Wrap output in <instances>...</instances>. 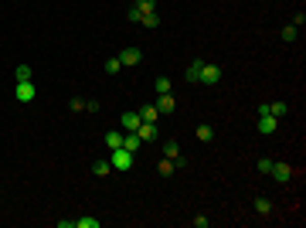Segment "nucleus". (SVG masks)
I'll use <instances>...</instances> for the list:
<instances>
[{"label":"nucleus","mask_w":306,"mask_h":228,"mask_svg":"<svg viewBox=\"0 0 306 228\" xmlns=\"http://www.w3.org/2000/svg\"><path fill=\"white\" fill-rule=\"evenodd\" d=\"M119 61H123V69H136V65L143 61V51H140V48H123V51H119Z\"/></svg>","instance_id":"20e7f679"},{"label":"nucleus","mask_w":306,"mask_h":228,"mask_svg":"<svg viewBox=\"0 0 306 228\" xmlns=\"http://www.w3.org/2000/svg\"><path fill=\"white\" fill-rule=\"evenodd\" d=\"M109 171H113L109 160H95V164H92V174H95V177H109Z\"/></svg>","instance_id":"dca6fc26"},{"label":"nucleus","mask_w":306,"mask_h":228,"mask_svg":"<svg viewBox=\"0 0 306 228\" xmlns=\"http://www.w3.org/2000/svg\"><path fill=\"white\" fill-rule=\"evenodd\" d=\"M140 147H143V140L136 137V133H126V137H123V150H129V153H136V150H140Z\"/></svg>","instance_id":"ddd939ff"},{"label":"nucleus","mask_w":306,"mask_h":228,"mask_svg":"<svg viewBox=\"0 0 306 228\" xmlns=\"http://www.w3.org/2000/svg\"><path fill=\"white\" fill-rule=\"evenodd\" d=\"M14 99L21 106H31L34 99H38V89H34V82H17L14 85Z\"/></svg>","instance_id":"f03ea898"},{"label":"nucleus","mask_w":306,"mask_h":228,"mask_svg":"<svg viewBox=\"0 0 306 228\" xmlns=\"http://www.w3.org/2000/svg\"><path fill=\"white\" fill-rule=\"evenodd\" d=\"M276 129H279V119H276V116H259V133L272 137Z\"/></svg>","instance_id":"9d476101"},{"label":"nucleus","mask_w":306,"mask_h":228,"mask_svg":"<svg viewBox=\"0 0 306 228\" xmlns=\"http://www.w3.org/2000/svg\"><path fill=\"white\" fill-rule=\"evenodd\" d=\"M252 208H255V215H262V218L272 215V201H269V198H255V201H252Z\"/></svg>","instance_id":"f8f14e48"},{"label":"nucleus","mask_w":306,"mask_h":228,"mask_svg":"<svg viewBox=\"0 0 306 228\" xmlns=\"http://www.w3.org/2000/svg\"><path fill=\"white\" fill-rule=\"evenodd\" d=\"M157 113H163V116H170L174 109H177V99H174V92H163V95H157Z\"/></svg>","instance_id":"423d86ee"},{"label":"nucleus","mask_w":306,"mask_h":228,"mask_svg":"<svg viewBox=\"0 0 306 228\" xmlns=\"http://www.w3.org/2000/svg\"><path fill=\"white\" fill-rule=\"evenodd\" d=\"M75 228H102L99 218H75Z\"/></svg>","instance_id":"4be33fe9"},{"label":"nucleus","mask_w":306,"mask_h":228,"mask_svg":"<svg viewBox=\"0 0 306 228\" xmlns=\"http://www.w3.org/2000/svg\"><path fill=\"white\" fill-rule=\"evenodd\" d=\"M286 113H289L286 103H262L259 106V116H276V119H279V116H286Z\"/></svg>","instance_id":"6e6552de"},{"label":"nucleus","mask_w":306,"mask_h":228,"mask_svg":"<svg viewBox=\"0 0 306 228\" xmlns=\"http://www.w3.org/2000/svg\"><path fill=\"white\" fill-rule=\"evenodd\" d=\"M109 164H113V171H129V167L136 164V153L116 147V150H109Z\"/></svg>","instance_id":"f257e3e1"},{"label":"nucleus","mask_w":306,"mask_h":228,"mask_svg":"<svg viewBox=\"0 0 306 228\" xmlns=\"http://www.w3.org/2000/svg\"><path fill=\"white\" fill-rule=\"evenodd\" d=\"M218 82H221V69L204 61V65H201V85H218Z\"/></svg>","instance_id":"39448f33"},{"label":"nucleus","mask_w":306,"mask_h":228,"mask_svg":"<svg viewBox=\"0 0 306 228\" xmlns=\"http://www.w3.org/2000/svg\"><path fill=\"white\" fill-rule=\"evenodd\" d=\"M136 113H140V119H143V123H157V119H160L157 106H143V109H136Z\"/></svg>","instance_id":"4468645a"},{"label":"nucleus","mask_w":306,"mask_h":228,"mask_svg":"<svg viewBox=\"0 0 306 228\" xmlns=\"http://www.w3.org/2000/svg\"><path fill=\"white\" fill-rule=\"evenodd\" d=\"M208 225H211V218H208V215H197V218H194V228H208Z\"/></svg>","instance_id":"c756f323"},{"label":"nucleus","mask_w":306,"mask_h":228,"mask_svg":"<svg viewBox=\"0 0 306 228\" xmlns=\"http://www.w3.org/2000/svg\"><path fill=\"white\" fill-rule=\"evenodd\" d=\"M153 89H157V95H163V92H170V89H174V82H170L167 75H160V79L153 82Z\"/></svg>","instance_id":"aec40b11"},{"label":"nucleus","mask_w":306,"mask_h":228,"mask_svg":"<svg viewBox=\"0 0 306 228\" xmlns=\"http://www.w3.org/2000/svg\"><path fill=\"white\" fill-rule=\"evenodd\" d=\"M140 123H143V119H140V113H133V109H126V113L119 116V126H123L126 133H136V129H140Z\"/></svg>","instance_id":"0eeeda50"},{"label":"nucleus","mask_w":306,"mask_h":228,"mask_svg":"<svg viewBox=\"0 0 306 228\" xmlns=\"http://www.w3.org/2000/svg\"><path fill=\"white\" fill-rule=\"evenodd\" d=\"M197 140H201V143H211V140H215V126L201 123V126H197Z\"/></svg>","instance_id":"2eb2a0df"},{"label":"nucleus","mask_w":306,"mask_h":228,"mask_svg":"<svg viewBox=\"0 0 306 228\" xmlns=\"http://www.w3.org/2000/svg\"><path fill=\"white\" fill-rule=\"evenodd\" d=\"M163 157L167 160H181V143H177V140H163Z\"/></svg>","instance_id":"9b49d317"},{"label":"nucleus","mask_w":306,"mask_h":228,"mask_svg":"<svg viewBox=\"0 0 306 228\" xmlns=\"http://www.w3.org/2000/svg\"><path fill=\"white\" fill-rule=\"evenodd\" d=\"M14 79L17 82H31V65H17V69H14Z\"/></svg>","instance_id":"412c9836"},{"label":"nucleus","mask_w":306,"mask_h":228,"mask_svg":"<svg viewBox=\"0 0 306 228\" xmlns=\"http://www.w3.org/2000/svg\"><path fill=\"white\" fill-rule=\"evenodd\" d=\"M140 24H147V27H160V14H157V11H143Z\"/></svg>","instance_id":"a211bd4d"},{"label":"nucleus","mask_w":306,"mask_h":228,"mask_svg":"<svg viewBox=\"0 0 306 228\" xmlns=\"http://www.w3.org/2000/svg\"><path fill=\"white\" fill-rule=\"evenodd\" d=\"M136 137L143 140V143H150V140L160 137V123H140V129H136Z\"/></svg>","instance_id":"1a4fd4ad"},{"label":"nucleus","mask_w":306,"mask_h":228,"mask_svg":"<svg viewBox=\"0 0 306 228\" xmlns=\"http://www.w3.org/2000/svg\"><path fill=\"white\" fill-rule=\"evenodd\" d=\"M272 181L276 184H289L293 181V167H289V164H279V160H272Z\"/></svg>","instance_id":"7ed1b4c3"},{"label":"nucleus","mask_w":306,"mask_h":228,"mask_svg":"<svg viewBox=\"0 0 306 228\" xmlns=\"http://www.w3.org/2000/svg\"><path fill=\"white\" fill-rule=\"evenodd\" d=\"M279 38H283L286 45H293V41H296V27H293V24H286L283 31H279Z\"/></svg>","instance_id":"5701e85b"},{"label":"nucleus","mask_w":306,"mask_h":228,"mask_svg":"<svg viewBox=\"0 0 306 228\" xmlns=\"http://www.w3.org/2000/svg\"><path fill=\"white\" fill-rule=\"evenodd\" d=\"M255 167H259V174H269V171H272V160H269V157H262Z\"/></svg>","instance_id":"cd10ccee"},{"label":"nucleus","mask_w":306,"mask_h":228,"mask_svg":"<svg viewBox=\"0 0 306 228\" xmlns=\"http://www.w3.org/2000/svg\"><path fill=\"white\" fill-rule=\"evenodd\" d=\"M201 58H197V61H191V65H187V82H201Z\"/></svg>","instance_id":"f3484780"},{"label":"nucleus","mask_w":306,"mask_h":228,"mask_svg":"<svg viewBox=\"0 0 306 228\" xmlns=\"http://www.w3.org/2000/svg\"><path fill=\"white\" fill-rule=\"evenodd\" d=\"M140 11H157V0H136Z\"/></svg>","instance_id":"bb28decb"},{"label":"nucleus","mask_w":306,"mask_h":228,"mask_svg":"<svg viewBox=\"0 0 306 228\" xmlns=\"http://www.w3.org/2000/svg\"><path fill=\"white\" fill-rule=\"evenodd\" d=\"M106 72H109V75H116V72H123V61H119V55L106 61Z\"/></svg>","instance_id":"393cba45"},{"label":"nucleus","mask_w":306,"mask_h":228,"mask_svg":"<svg viewBox=\"0 0 306 228\" xmlns=\"http://www.w3.org/2000/svg\"><path fill=\"white\" fill-rule=\"evenodd\" d=\"M174 171H177V167H174V160H167V157H163V160L157 164V174H160V177H170Z\"/></svg>","instance_id":"6ab92c4d"},{"label":"nucleus","mask_w":306,"mask_h":228,"mask_svg":"<svg viewBox=\"0 0 306 228\" xmlns=\"http://www.w3.org/2000/svg\"><path fill=\"white\" fill-rule=\"evenodd\" d=\"M68 109H72V113H85V103H82L79 95H75V99H72V103H68Z\"/></svg>","instance_id":"a878e982"},{"label":"nucleus","mask_w":306,"mask_h":228,"mask_svg":"<svg viewBox=\"0 0 306 228\" xmlns=\"http://www.w3.org/2000/svg\"><path fill=\"white\" fill-rule=\"evenodd\" d=\"M126 17H129V21H133V24H140V17H143V11H140V7H129V14H126Z\"/></svg>","instance_id":"c85d7f7f"},{"label":"nucleus","mask_w":306,"mask_h":228,"mask_svg":"<svg viewBox=\"0 0 306 228\" xmlns=\"http://www.w3.org/2000/svg\"><path fill=\"white\" fill-rule=\"evenodd\" d=\"M106 143H109V150H116V147H123V133H106Z\"/></svg>","instance_id":"b1692460"}]
</instances>
